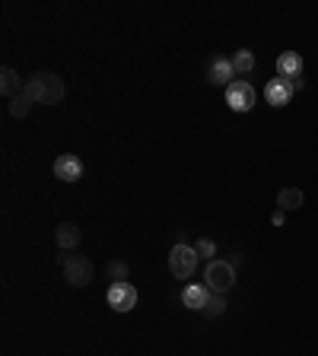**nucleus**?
I'll return each instance as SVG.
<instances>
[{"mask_svg": "<svg viewBox=\"0 0 318 356\" xmlns=\"http://www.w3.org/2000/svg\"><path fill=\"white\" fill-rule=\"evenodd\" d=\"M271 222H274V226H283V210H274V216H271Z\"/></svg>", "mask_w": 318, "mask_h": 356, "instance_id": "obj_20", "label": "nucleus"}, {"mask_svg": "<svg viewBox=\"0 0 318 356\" xmlns=\"http://www.w3.org/2000/svg\"><path fill=\"white\" fill-rule=\"evenodd\" d=\"M204 283H207L214 293H226V289L236 283V267L230 261H210L207 270H204Z\"/></svg>", "mask_w": 318, "mask_h": 356, "instance_id": "obj_3", "label": "nucleus"}, {"mask_svg": "<svg viewBox=\"0 0 318 356\" xmlns=\"http://www.w3.org/2000/svg\"><path fill=\"white\" fill-rule=\"evenodd\" d=\"M109 274H111V283H118L127 277V264H118V261H111L109 264Z\"/></svg>", "mask_w": 318, "mask_h": 356, "instance_id": "obj_19", "label": "nucleus"}, {"mask_svg": "<svg viewBox=\"0 0 318 356\" xmlns=\"http://www.w3.org/2000/svg\"><path fill=\"white\" fill-rule=\"evenodd\" d=\"M210 293H214V289H210L207 283H188V286L182 289V302H185V309H191V312H204Z\"/></svg>", "mask_w": 318, "mask_h": 356, "instance_id": "obj_9", "label": "nucleus"}, {"mask_svg": "<svg viewBox=\"0 0 318 356\" xmlns=\"http://www.w3.org/2000/svg\"><path fill=\"white\" fill-rule=\"evenodd\" d=\"M223 309H226V302H223V293H210L207 305H204V315H207V318H216Z\"/></svg>", "mask_w": 318, "mask_h": 356, "instance_id": "obj_17", "label": "nucleus"}, {"mask_svg": "<svg viewBox=\"0 0 318 356\" xmlns=\"http://www.w3.org/2000/svg\"><path fill=\"white\" fill-rule=\"evenodd\" d=\"M207 80L214 83V86H230V83H236V67H232V58H216V60H210Z\"/></svg>", "mask_w": 318, "mask_h": 356, "instance_id": "obj_10", "label": "nucleus"}, {"mask_svg": "<svg viewBox=\"0 0 318 356\" xmlns=\"http://www.w3.org/2000/svg\"><path fill=\"white\" fill-rule=\"evenodd\" d=\"M54 238H58V245L64 252H74L77 245H80V229H77L74 222H61L58 229H54Z\"/></svg>", "mask_w": 318, "mask_h": 356, "instance_id": "obj_13", "label": "nucleus"}, {"mask_svg": "<svg viewBox=\"0 0 318 356\" xmlns=\"http://www.w3.org/2000/svg\"><path fill=\"white\" fill-rule=\"evenodd\" d=\"M194 252H198V258H210V261H214L216 245L210 242V238H198V245H194Z\"/></svg>", "mask_w": 318, "mask_h": 356, "instance_id": "obj_18", "label": "nucleus"}, {"mask_svg": "<svg viewBox=\"0 0 318 356\" xmlns=\"http://www.w3.org/2000/svg\"><path fill=\"white\" fill-rule=\"evenodd\" d=\"M169 270L175 280H191L194 270H198V252L185 242H175L169 252Z\"/></svg>", "mask_w": 318, "mask_h": 356, "instance_id": "obj_2", "label": "nucleus"}, {"mask_svg": "<svg viewBox=\"0 0 318 356\" xmlns=\"http://www.w3.org/2000/svg\"><path fill=\"white\" fill-rule=\"evenodd\" d=\"M64 277L70 286H89L93 283V261L80 258V254H70V261H64Z\"/></svg>", "mask_w": 318, "mask_h": 356, "instance_id": "obj_6", "label": "nucleus"}, {"mask_svg": "<svg viewBox=\"0 0 318 356\" xmlns=\"http://www.w3.org/2000/svg\"><path fill=\"white\" fill-rule=\"evenodd\" d=\"M296 86H303V80L293 83V80H283V76H274V80H271V83L264 86V99H267L271 105H274V108H283V105H287L289 99H293Z\"/></svg>", "mask_w": 318, "mask_h": 356, "instance_id": "obj_7", "label": "nucleus"}, {"mask_svg": "<svg viewBox=\"0 0 318 356\" xmlns=\"http://www.w3.org/2000/svg\"><path fill=\"white\" fill-rule=\"evenodd\" d=\"M22 96L32 99V105L35 102H45V105H58L61 99H64V80H61L58 74H35L26 80V86H22Z\"/></svg>", "mask_w": 318, "mask_h": 356, "instance_id": "obj_1", "label": "nucleus"}, {"mask_svg": "<svg viewBox=\"0 0 318 356\" xmlns=\"http://www.w3.org/2000/svg\"><path fill=\"white\" fill-rule=\"evenodd\" d=\"M226 105L232 111H252L255 108V89L248 80H236L226 86Z\"/></svg>", "mask_w": 318, "mask_h": 356, "instance_id": "obj_5", "label": "nucleus"}, {"mask_svg": "<svg viewBox=\"0 0 318 356\" xmlns=\"http://www.w3.org/2000/svg\"><path fill=\"white\" fill-rule=\"evenodd\" d=\"M54 178H61V181H80L83 178V159L80 156H74V153H64V156H58L54 159Z\"/></svg>", "mask_w": 318, "mask_h": 356, "instance_id": "obj_8", "label": "nucleus"}, {"mask_svg": "<svg viewBox=\"0 0 318 356\" xmlns=\"http://www.w3.org/2000/svg\"><path fill=\"white\" fill-rule=\"evenodd\" d=\"M105 302H109L111 312H131L134 305H137V289H134L127 280L111 283L109 293H105Z\"/></svg>", "mask_w": 318, "mask_h": 356, "instance_id": "obj_4", "label": "nucleus"}, {"mask_svg": "<svg viewBox=\"0 0 318 356\" xmlns=\"http://www.w3.org/2000/svg\"><path fill=\"white\" fill-rule=\"evenodd\" d=\"M29 108H32V99H26V96L10 99V105H7V111L13 115V118H26V115H29Z\"/></svg>", "mask_w": 318, "mask_h": 356, "instance_id": "obj_16", "label": "nucleus"}, {"mask_svg": "<svg viewBox=\"0 0 318 356\" xmlns=\"http://www.w3.org/2000/svg\"><path fill=\"white\" fill-rule=\"evenodd\" d=\"M277 74L293 83L303 80V58H299V51H283L280 58H277Z\"/></svg>", "mask_w": 318, "mask_h": 356, "instance_id": "obj_11", "label": "nucleus"}, {"mask_svg": "<svg viewBox=\"0 0 318 356\" xmlns=\"http://www.w3.org/2000/svg\"><path fill=\"white\" fill-rule=\"evenodd\" d=\"M22 86H26V80H19V74H16L13 67H3V70H0V92L7 99L22 96Z\"/></svg>", "mask_w": 318, "mask_h": 356, "instance_id": "obj_12", "label": "nucleus"}, {"mask_svg": "<svg viewBox=\"0 0 318 356\" xmlns=\"http://www.w3.org/2000/svg\"><path fill=\"white\" fill-rule=\"evenodd\" d=\"M303 200H305V194L299 191V188H283L280 194H277V210H299L303 207Z\"/></svg>", "mask_w": 318, "mask_h": 356, "instance_id": "obj_14", "label": "nucleus"}, {"mask_svg": "<svg viewBox=\"0 0 318 356\" xmlns=\"http://www.w3.org/2000/svg\"><path fill=\"white\" fill-rule=\"evenodd\" d=\"M232 67H236V76H248L255 70V54L248 51V48H239V51L232 54Z\"/></svg>", "mask_w": 318, "mask_h": 356, "instance_id": "obj_15", "label": "nucleus"}]
</instances>
